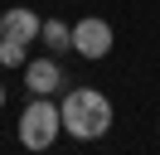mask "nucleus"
Masks as SVG:
<instances>
[{
	"label": "nucleus",
	"mask_w": 160,
	"mask_h": 155,
	"mask_svg": "<svg viewBox=\"0 0 160 155\" xmlns=\"http://www.w3.org/2000/svg\"><path fill=\"white\" fill-rule=\"evenodd\" d=\"M58 112H63V131L73 141H102L112 131V102L97 87H73L58 102Z\"/></svg>",
	"instance_id": "f257e3e1"
},
{
	"label": "nucleus",
	"mask_w": 160,
	"mask_h": 155,
	"mask_svg": "<svg viewBox=\"0 0 160 155\" xmlns=\"http://www.w3.org/2000/svg\"><path fill=\"white\" fill-rule=\"evenodd\" d=\"M58 136H63V112H58V102L34 97V102L20 112V145H24V150H49Z\"/></svg>",
	"instance_id": "f03ea898"
},
{
	"label": "nucleus",
	"mask_w": 160,
	"mask_h": 155,
	"mask_svg": "<svg viewBox=\"0 0 160 155\" xmlns=\"http://www.w3.org/2000/svg\"><path fill=\"white\" fill-rule=\"evenodd\" d=\"M112 24L107 19H97V15H88V19H78V24H73V53H82V58H92V63H97V58H107L112 53Z\"/></svg>",
	"instance_id": "7ed1b4c3"
},
{
	"label": "nucleus",
	"mask_w": 160,
	"mask_h": 155,
	"mask_svg": "<svg viewBox=\"0 0 160 155\" xmlns=\"http://www.w3.org/2000/svg\"><path fill=\"white\" fill-rule=\"evenodd\" d=\"M24 87H29L34 97H53L63 87V68H58V58H29L24 63Z\"/></svg>",
	"instance_id": "20e7f679"
},
{
	"label": "nucleus",
	"mask_w": 160,
	"mask_h": 155,
	"mask_svg": "<svg viewBox=\"0 0 160 155\" xmlns=\"http://www.w3.org/2000/svg\"><path fill=\"white\" fill-rule=\"evenodd\" d=\"M39 29H44V19L34 15L29 5H15V10H5V15H0V39H20V44H34V39H39Z\"/></svg>",
	"instance_id": "39448f33"
},
{
	"label": "nucleus",
	"mask_w": 160,
	"mask_h": 155,
	"mask_svg": "<svg viewBox=\"0 0 160 155\" xmlns=\"http://www.w3.org/2000/svg\"><path fill=\"white\" fill-rule=\"evenodd\" d=\"M39 39L49 44V53H63V48H73V24H63V19H44Z\"/></svg>",
	"instance_id": "423d86ee"
},
{
	"label": "nucleus",
	"mask_w": 160,
	"mask_h": 155,
	"mask_svg": "<svg viewBox=\"0 0 160 155\" xmlns=\"http://www.w3.org/2000/svg\"><path fill=\"white\" fill-rule=\"evenodd\" d=\"M0 63H5V68H24V63H29V44H20V39H0Z\"/></svg>",
	"instance_id": "0eeeda50"
},
{
	"label": "nucleus",
	"mask_w": 160,
	"mask_h": 155,
	"mask_svg": "<svg viewBox=\"0 0 160 155\" xmlns=\"http://www.w3.org/2000/svg\"><path fill=\"white\" fill-rule=\"evenodd\" d=\"M0 107H5V87H0Z\"/></svg>",
	"instance_id": "6e6552de"
}]
</instances>
